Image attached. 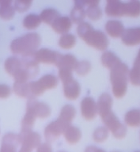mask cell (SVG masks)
I'll list each match as a JSON object with an SVG mask.
<instances>
[{
	"instance_id": "cell-1",
	"label": "cell",
	"mask_w": 140,
	"mask_h": 152,
	"mask_svg": "<svg viewBox=\"0 0 140 152\" xmlns=\"http://www.w3.org/2000/svg\"><path fill=\"white\" fill-rule=\"evenodd\" d=\"M78 37L88 45L97 50H105L109 45L108 37L103 32L95 30L90 24L82 22L78 24L77 28Z\"/></svg>"
},
{
	"instance_id": "cell-2",
	"label": "cell",
	"mask_w": 140,
	"mask_h": 152,
	"mask_svg": "<svg viewBox=\"0 0 140 152\" xmlns=\"http://www.w3.org/2000/svg\"><path fill=\"white\" fill-rule=\"evenodd\" d=\"M129 71L127 65L122 61L110 69V81L113 86V93L117 99H121L126 95Z\"/></svg>"
},
{
	"instance_id": "cell-3",
	"label": "cell",
	"mask_w": 140,
	"mask_h": 152,
	"mask_svg": "<svg viewBox=\"0 0 140 152\" xmlns=\"http://www.w3.org/2000/svg\"><path fill=\"white\" fill-rule=\"evenodd\" d=\"M41 43V37L36 32L28 33L15 39L10 43V50L15 55H31L37 51Z\"/></svg>"
},
{
	"instance_id": "cell-4",
	"label": "cell",
	"mask_w": 140,
	"mask_h": 152,
	"mask_svg": "<svg viewBox=\"0 0 140 152\" xmlns=\"http://www.w3.org/2000/svg\"><path fill=\"white\" fill-rule=\"evenodd\" d=\"M100 117L107 129L112 132L115 138L123 139L126 136L127 132L126 126L119 121V118H117L112 110L101 114Z\"/></svg>"
},
{
	"instance_id": "cell-5",
	"label": "cell",
	"mask_w": 140,
	"mask_h": 152,
	"mask_svg": "<svg viewBox=\"0 0 140 152\" xmlns=\"http://www.w3.org/2000/svg\"><path fill=\"white\" fill-rule=\"evenodd\" d=\"M59 84V80L55 75L47 74L44 75L37 81L29 82L30 90L34 97L41 96L44 92L49 89L56 88Z\"/></svg>"
},
{
	"instance_id": "cell-6",
	"label": "cell",
	"mask_w": 140,
	"mask_h": 152,
	"mask_svg": "<svg viewBox=\"0 0 140 152\" xmlns=\"http://www.w3.org/2000/svg\"><path fill=\"white\" fill-rule=\"evenodd\" d=\"M20 140H21V148L20 149L21 152H29L32 150L37 148L41 145V137L37 132L30 131H21L20 134Z\"/></svg>"
},
{
	"instance_id": "cell-7",
	"label": "cell",
	"mask_w": 140,
	"mask_h": 152,
	"mask_svg": "<svg viewBox=\"0 0 140 152\" xmlns=\"http://www.w3.org/2000/svg\"><path fill=\"white\" fill-rule=\"evenodd\" d=\"M68 125H69L68 124L60 120V118L50 123L44 130V136H45L47 142L52 143L56 139L59 138L61 136V134L64 132V130Z\"/></svg>"
},
{
	"instance_id": "cell-8",
	"label": "cell",
	"mask_w": 140,
	"mask_h": 152,
	"mask_svg": "<svg viewBox=\"0 0 140 152\" xmlns=\"http://www.w3.org/2000/svg\"><path fill=\"white\" fill-rule=\"evenodd\" d=\"M61 55H62L60 53L55 50L47 49V48H42L35 52V58L38 63L56 65Z\"/></svg>"
},
{
	"instance_id": "cell-9",
	"label": "cell",
	"mask_w": 140,
	"mask_h": 152,
	"mask_svg": "<svg viewBox=\"0 0 140 152\" xmlns=\"http://www.w3.org/2000/svg\"><path fill=\"white\" fill-rule=\"evenodd\" d=\"M81 112L85 120L91 121L96 118L98 114L97 106L93 98L85 97L83 99L81 102Z\"/></svg>"
},
{
	"instance_id": "cell-10",
	"label": "cell",
	"mask_w": 140,
	"mask_h": 152,
	"mask_svg": "<svg viewBox=\"0 0 140 152\" xmlns=\"http://www.w3.org/2000/svg\"><path fill=\"white\" fill-rule=\"evenodd\" d=\"M63 94L65 97L70 100L77 99L81 93L80 84L78 81L71 77L70 79L63 82Z\"/></svg>"
},
{
	"instance_id": "cell-11",
	"label": "cell",
	"mask_w": 140,
	"mask_h": 152,
	"mask_svg": "<svg viewBox=\"0 0 140 152\" xmlns=\"http://www.w3.org/2000/svg\"><path fill=\"white\" fill-rule=\"evenodd\" d=\"M19 144H21L20 136L17 134L9 132L3 136L2 141V146L0 148L1 152H14Z\"/></svg>"
},
{
	"instance_id": "cell-12",
	"label": "cell",
	"mask_w": 140,
	"mask_h": 152,
	"mask_svg": "<svg viewBox=\"0 0 140 152\" xmlns=\"http://www.w3.org/2000/svg\"><path fill=\"white\" fill-rule=\"evenodd\" d=\"M127 2L120 1L107 2L105 7V13L108 16L110 17H124L126 16Z\"/></svg>"
},
{
	"instance_id": "cell-13",
	"label": "cell",
	"mask_w": 140,
	"mask_h": 152,
	"mask_svg": "<svg viewBox=\"0 0 140 152\" xmlns=\"http://www.w3.org/2000/svg\"><path fill=\"white\" fill-rule=\"evenodd\" d=\"M121 40L127 46H136L140 44V27L126 29L121 37Z\"/></svg>"
},
{
	"instance_id": "cell-14",
	"label": "cell",
	"mask_w": 140,
	"mask_h": 152,
	"mask_svg": "<svg viewBox=\"0 0 140 152\" xmlns=\"http://www.w3.org/2000/svg\"><path fill=\"white\" fill-rule=\"evenodd\" d=\"M28 102H30L32 105L37 118L44 119V118H48L50 116L52 110H51L50 107L45 102L37 101L35 97L28 99Z\"/></svg>"
},
{
	"instance_id": "cell-15",
	"label": "cell",
	"mask_w": 140,
	"mask_h": 152,
	"mask_svg": "<svg viewBox=\"0 0 140 152\" xmlns=\"http://www.w3.org/2000/svg\"><path fill=\"white\" fill-rule=\"evenodd\" d=\"M37 116L35 114L33 108L31 103L27 102L26 106V113L24 116L22 121H21V131H30L32 129L35 124Z\"/></svg>"
},
{
	"instance_id": "cell-16",
	"label": "cell",
	"mask_w": 140,
	"mask_h": 152,
	"mask_svg": "<svg viewBox=\"0 0 140 152\" xmlns=\"http://www.w3.org/2000/svg\"><path fill=\"white\" fill-rule=\"evenodd\" d=\"M52 29L59 34H65L72 27V20L68 17H59L52 25Z\"/></svg>"
},
{
	"instance_id": "cell-17",
	"label": "cell",
	"mask_w": 140,
	"mask_h": 152,
	"mask_svg": "<svg viewBox=\"0 0 140 152\" xmlns=\"http://www.w3.org/2000/svg\"><path fill=\"white\" fill-rule=\"evenodd\" d=\"M22 61L21 59L17 57H10L7 58L5 61V69L10 75L15 77L19 72L22 69Z\"/></svg>"
},
{
	"instance_id": "cell-18",
	"label": "cell",
	"mask_w": 140,
	"mask_h": 152,
	"mask_svg": "<svg viewBox=\"0 0 140 152\" xmlns=\"http://www.w3.org/2000/svg\"><path fill=\"white\" fill-rule=\"evenodd\" d=\"M105 30L107 33L113 38L121 37L125 31L123 23L116 20H108L105 25Z\"/></svg>"
},
{
	"instance_id": "cell-19",
	"label": "cell",
	"mask_w": 140,
	"mask_h": 152,
	"mask_svg": "<svg viewBox=\"0 0 140 152\" xmlns=\"http://www.w3.org/2000/svg\"><path fill=\"white\" fill-rule=\"evenodd\" d=\"M78 62V61L73 55L67 54L65 55H61L55 66H57L59 69H68L73 71L74 69H75Z\"/></svg>"
},
{
	"instance_id": "cell-20",
	"label": "cell",
	"mask_w": 140,
	"mask_h": 152,
	"mask_svg": "<svg viewBox=\"0 0 140 152\" xmlns=\"http://www.w3.org/2000/svg\"><path fill=\"white\" fill-rule=\"evenodd\" d=\"M14 93L19 97L27 98V99L34 97L31 92V90H30L29 82V81L15 80L14 84Z\"/></svg>"
},
{
	"instance_id": "cell-21",
	"label": "cell",
	"mask_w": 140,
	"mask_h": 152,
	"mask_svg": "<svg viewBox=\"0 0 140 152\" xmlns=\"http://www.w3.org/2000/svg\"><path fill=\"white\" fill-rule=\"evenodd\" d=\"M63 135H64L66 140L70 144H75L82 138V132H81L80 129L71 125H69L66 128Z\"/></svg>"
},
{
	"instance_id": "cell-22",
	"label": "cell",
	"mask_w": 140,
	"mask_h": 152,
	"mask_svg": "<svg viewBox=\"0 0 140 152\" xmlns=\"http://www.w3.org/2000/svg\"><path fill=\"white\" fill-rule=\"evenodd\" d=\"M113 103V98L111 97V95L109 94H102L99 98L97 103L99 115H101V114H103L105 112L108 111L109 110H112Z\"/></svg>"
},
{
	"instance_id": "cell-23",
	"label": "cell",
	"mask_w": 140,
	"mask_h": 152,
	"mask_svg": "<svg viewBox=\"0 0 140 152\" xmlns=\"http://www.w3.org/2000/svg\"><path fill=\"white\" fill-rule=\"evenodd\" d=\"M124 121L130 127H139L140 110L134 109L127 112L124 117Z\"/></svg>"
},
{
	"instance_id": "cell-24",
	"label": "cell",
	"mask_w": 140,
	"mask_h": 152,
	"mask_svg": "<svg viewBox=\"0 0 140 152\" xmlns=\"http://www.w3.org/2000/svg\"><path fill=\"white\" fill-rule=\"evenodd\" d=\"M101 60L102 65L109 69L115 66L117 63H119V61H121L119 57L112 51H105L101 56Z\"/></svg>"
},
{
	"instance_id": "cell-25",
	"label": "cell",
	"mask_w": 140,
	"mask_h": 152,
	"mask_svg": "<svg viewBox=\"0 0 140 152\" xmlns=\"http://www.w3.org/2000/svg\"><path fill=\"white\" fill-rule=\"evenodd\" d=\"M76 115L75 108L71 105H65L60 112V119L70 125Z\"/></svg>"
},
{
	"instance_id": "cell-26",
	"label": "cell",
	"mask_w": 140,
	"mask_h": 152,
	"mask_svg": "<svg viewBox=\"0 0 140 152\" xmlns=\"http://www.w3.org/2000/svg\"><path fill=\"white\" fill-rule=\"evenodd\" d=\"M60 17V14L55 9L52 8H48V9L44 10L41 14V18L42 21L46 23L47 25H52L53 22L56 19Z\"/></svg>"
},
{
	"instance_id": "cell-27",
	"label": "cell",
	"mask_w": 140,
	"mask_h": 152,
	"mask_svg": "<svg viewBox=\"0 0 140 152\" xmlns=\"http://www.w3.org/2000/svg\"><path fill=\"white\" fill-rule=\"evenodd\" d=\"M41 16L37 14H29L25 17L23 20V26L29 30H32L37 28L41 24Z\"/></svg>"
},
{
	"instance_id": "cell-28",
	"label": "cell",
	"mask_w": 140,
	"mask_h": 152,
	"mask_svg": "<svg viewBox=\"0 0 140 152\" xmlns=\"http://www.w3.org/2000/svg\"><path fill=\"white\" fill-rule=\"evenodd\" d=\"M75 43L76 37L73 34H68V33L63 34V36L60 37V40H59L60 47L65 50H68V49H71L74 47Z\"/></svg>"
},
{
	"instance_id": "cell-29",
	"label": "cell",
	"mask_w": 140,
	"mask_h": 152,
	"mask_svg": "<svg viewBox=\"0 0 140 152\" xmlns=\"http://www.w3.org/2000/svg\"><path fill=\"white\" fill-rule=\"evenodd\" d=\"M127 10L126 16L130 18H138L140 16V0H131L127 2Z\"/></svg>"
},
{
	"instance_id": "cell-30",
	"label": "cell",
	"mask_w": 140,
	"mask_h": 152,
	"mask_svg": "<svg viewBox=\"0 0 140 152\" xmlns=\"http://www.w3.org/2000/svg\"><path fill=\"white\" fill-rule=\"evenodd\" d=\"M85 16H86V12L85 8L74 7L71 11V19L75 24H80L83 22Z\"/></svg>"
},
{
	"instance_id": "cell-31",
	"label": "cell",
	"mask_w": 140,
	"mask_h": 152,
	"mask_svg": "<svg viewBox=\"0 0 140 152\" xmlns=\"http://www.w3.org/2000/svg\"><path fill=\"white\" fill-rule=\"evenodd\" d=\"M15 10V7L11 4L0 6V18L3 20H10L14 17Z\"/></svg>"
},
{
	"instance_id": "cell-32",
	"label": "cell",
	"mask_w": 140,
	"mask_h": 152,
	"mask_svg": "<svg viewBox=\"0 0 140 152\" xmlns=\"http://www.w3.org/2000/svg\"><path fill=\"white\" fill-rule=\"evenodd\" d=\"M94 141L97 143H103L108 137V129L107 127H99L97 128L94 132L93 135Z\"/></svg>"
},
{
	"instance_id": "cell-33",
	"label": "cell",
	"mask_w": 140,
	"mask_h": 152,
	"mask_svg": "<svg viewBox=\"0 0 140 152\" xmlns=\"http://www.w3.org/2000/svg\"><path fill=\"white\" fill-rule=\"evenodd\" d=\"M74 70L79 76L87 75L91 70V64L90 61L86 60L78 61Z\"/></svg>"
},
{
	"instance_id": "cell-34",
	"label": "cell",
	"mask_w": 140,
	"mask_h": 152,
	"mask_svg": "<svg viewBox=\"0 0 140 152\" xmlns=\"http://www.w3.org/2000/svg\"><path fill=\"white\" fill-rule=\"evenodd\" d=\"M86 16L93 20H97L102 17V10L99 6H92L88 7L85 10Z\"/></svg>"
},
{
	"instance_id": "cell-35",
	"label": "cell",
	"mask_w": 140,
	"mask_h": 152,
	"mask_svg": "<svg viewBox=\"0 0 140 152\" xmlns=\"http://www.w3.org/2000/svg\"><path fill=\"white\" fill-rule=\"evenodd\" d=\"M32 0H15L14 7L19 13H24L29 9L32 5Z\"/></svg>"
},
{
	"instance_id": "cell-36",
	"label": "cell",
	"mask_w": 140,
	"mask_h": 152,
	"mask_svg": "<svg viewBox=\"0 0 140 152\" xmlns=\"http://www.w3.org/2000/svg\"><path fill=\"white\" fill-rule=\"evenodd\" d=\"M74 7L85 8V7L98 6L101 0H74Z\"/></svg>"
},
{
	"instance_id": "cell-37",
	"label": "cell",
	"mask_w": 140,
	"mask_h": 152,
	"mask_svg": "<svg viewBox=\"0 0 140 152\" xmlns=\"http://www.w3.org/2000/svg\"><path fill=\"white\" fill-rule=\"evenodd\" d=\"M11 94V89L7 84H0V99H7Z\"/></svg>"
},
{
	"instance_id": "cell-38",
	"label": "cell",
	"mask_w": 140,
	"mask_h": 152,
	"mask_svg": "<svg viewBox=\"0 0 140 152\" xmlns=\"http://www.w3.org/2000/svg\"><path fill=\"white\" fill-rule=\"evenodd\" d=\"M37 151L38 152H50L52 151V146L49 144V143H41V145L37 148Z\"/></svg>"
},
{
	"instance_id": "cell-39",
	"label": "cell",
	"mask_w": 140,
	"mask_h": 152,
	"mask_svg": "<svg viewBox=\"0 0 140 152\" xmlns=\"http://www.w3.org/2000/svg\"><path fill=\"white\" fill-rule=\"evenodd\" d=\"M133 69H135L136 70L140 71V50L139 51L138 55H137V57L136 58L135 61H134Z\"/></svg>"
},
{
	"instance_id": "cell-40",
	"label": "cell",
	"mask_w": 140,
	"mask_h": 152,
	"mask_svg": "<svg viewBox=\"0 0 140 152\" xmlns=\"http://www.w3.org/2000/svg\"><path fill=\"white\" fill-rule=\"evenodd\" d=\"M14 0H0V6H7V5H10Z\"/></svg>"
},
{
	"instance_id": "cell-41",
	"label": "cell",
	"mask_w": 140,
	"mask_h": 152,
	"mask_svg": "<svg viewBox=\"0 0 140 152\" xmlns=\"http://www.w3.org/2000/svg\"><path fill=\"white\" fill-rule=\"evenodd\" d=\"M85 151H103L97 148H95V147H89L88 148H86Z\"/></svg>"
},
{
	"instance_id": "cell-42",
	"label": "cell",
	"mask_w": 140,
	"mask_h": 152,
	"mask_svg": "<svg viewBox=\"0 0 140 152\" xmlns=\"http://www.w3.org/2000/svg\"><path fill=\"white\" fill-rule=\"evenodd\" d=\"M116 1H119V0H107V2H116Z\"/></svg>"
}]
</instances>
